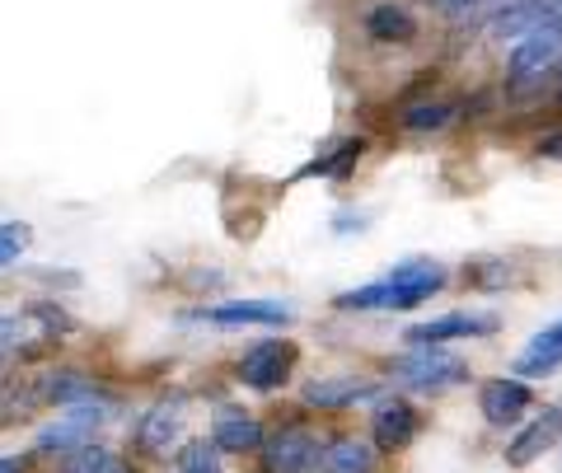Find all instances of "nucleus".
I'll list each match as a JSON object with an SVG mask.
<instances>
[{
    "label": "nucleus",
    "mask_w": 562,
    "mask_h": 473,
    "mask_svg": "<svg viewBox=\"0 0 562 473\" xmlns=\"http://www.w3.org/2000/svg\"><path fill=\"white\" fill-rule=\"evenodd\" d=\"M497 333V314H441V319H427V324H413L403 338L413 347H441V342H454V338H487Z\"/></svg>",
    "instance_id": "7"
},
{
    "label": "nucleus",
    "mask_w": 562,
    "mask_h": 473,
    "mask_svg": "<svg viewBox=\"0 0 562 473\" xmlns=\"http://www.w3.org/2000/svg\"><path fill=\"white\" fill-rule=\"evenodd\" d=\"M371 469H375V450L361 441H338L319 454V473H371Z\"/></svg>",
    "instance_id": "17"
},
{
    "label": "nucleus",
    "mask_w": 562,
    "mask_h": 473,
    "mask_svg": "<svg viewBox=\"0 0 562 473\" xmlns=\"http://www.w3.org/2000/svg\"><path fill=\"white\" fill-rule=\"evenodd\" d=\"M539 150H543V155H562V136H553V142H543Z\"/></svg>",
    "instance_id": "24"
},
{
    "label": "nucleus",
    "mask_w": 562,
    "mask_h": 473,
    "mask_svg": "<svg viewBox=\"0 0 562 473\" xmlns=\"http://www.w3.org/2000/svg\"><path fill=\"white\" fill-rule=\"evenodd\" d=\"M211 446L221 454H244V450H258L262 446V427L254 423L249 413L239 408H221L216 423H211Z\"/></svg>",
    "instance_id": "11"
},
{
    "label": "nucleus",
    "mask_w": 562,
    "mask_h": 473,
    "mask_svg": "<svg viewBox=\"0 0 562 473\" xmlns=\"http://www.w3.org/2000/svg\"><path fill=\"white\" fill-rule=\"evenodd\" d=\"M441 286H446V268H441V262L408 258V262H398L390 277H380V282L342 291L338 309H417L422 301H431Z\"/></svg>",
    "instance_id": "1"
},
{
    "label": "nucleus",
    "mask_w": 562,
    "mask_h": 473,
    "mask_svg": "<svg viewBox=\"0 0 562 473\" xmlns=\"http://www.w3.org/2000/svg\"><path fill=\"white\" fill-rule=\"evenodd\" d=\"M29 244H33V230L24 221H0V272H5L10 262H20Z\"/></svg>",
    "instance_id": "19"
},
{
    "label": "nucleus",
    "mask_w": 562,
    "mask_h": 473,
    "mask_svg": "<svg viewBox=\"0 0 562 473\" xmlns=\"http://www.w3.org/2000/svg\"><path fill=\"white\" fill-rule=\"evenodd\" d=\"M103 408H94V403H76V408H66L57 413V423H47L38 431V450L43 454H70V450H80V446H90L94 441V427L103 423Z\"/></svg>",
    "instance_id": "3"
},
{
    "label": "nucleus",
    "mask_w": 562,
    "mask_h": 473,
    "mask_svg": "<svg viewBox=\"0 0 562 473\" xmlns=\"http://www.w3.org/2000/svg\"><path fill=\"white\" fill-rule=\"evenodd\" d=\"M375 384L371 380H357V375H333V380H314L305 390V403H314V408H347V403L357 398H371Z\"/></svg>",
    "instance_id": "13"
},
{
    "label": "nucleus",
    "mask_w": 562,
    "mask_h": 473,
    "mask_svg": "<svg viewBox=\"0 0 562 473\" xmlns=\"http://www.w3.org/2000/svg\"><path fill=\"white\" fill-rule=\"evenodd\" d=\"M291 365H295V347L291 342H281V338H268V342H258L244 352L239 361V380L249 384V390H281V384L291 380Z\"/></svg>",
    "instance_id": "4"
},
{
    "label": "nucleus",
    "mask_w": 562,
    "mask_h": 473,
    "mask_svg": "<svg viewBox=\"0 0 562 473\" xmlns=\"http://www.w3.org/2000/svg\"><path fill=\"white\" fill-rule=\"evenodd\" d=\"M558 441H562V408H543V417H535V423L512 441V450H506V464H512V469L535 464L539 454L553 450Z\"/></svg>",
    "instance_id": "10"
},
{
    "label": "nucleus",
    "mask_w": 562,
    "mask_h": 473,
    "mask_svg": "<svg viewBox=\"0 0 562 473\" xmlns=\"http://www.w3.org/2000/svg\"><path fill=\"white\" fill-rule=\"evenodd\" d=\"M361 155V142H342L338 146V155H324V160H314V165H305V173H342L351 160Z\"/></svg>",
    "instance_id": "22"
},
{
    "label": "nucleus",
    "mask_w": 562,
    "mask_h": 473,
    "mask_svg": "<svg viewBox=\"0 0 562 473\" xmlns=\"http://www.w3.org/2000/svg\"><path fill=\"white\" fill-rule=\"evenodd\" d=\"M258 450H262V469L268 473H314L319 469V454H324L319 441L301 427L272 436V441H262Z\"/></svg>",
    "instance_id": "5"
},
{
    "label": "nucleus",
    "mask_w": 562,
    "mask_h": 473,
    "mask_svg": "<svg viewBox=\"0 0 562 473\" xmlns=\"http://www.w3.org/2000/svg\"><path fill=\"white\" fill-rule=\"evenodd\" d=\"M530 403H535L530 384L516 380V375L487 380V384H483V394H479V408H483V417H487L492 427H512V423H520V417L530 413Z\"/></svg>",
    "instance_id": "8"
},
{
    "label": "nucleus",
    "mask_w": 562,
    "mask_h": 473,
    "mask_svg": "<svg viewBox=\"0 0 562 473\" xmlns=\"http://www.w3.org/2000/svg\"><path fill=\"white\" fill-rule=\"evenodd\" d=\"M179 469H183V473H225V469H221V450L211 446V441H192V446L183 450Z\"/></svg>",
    "instance_id": "20"
},
{
    "label": "nucleus",
    "mask_w": 562,
    "mask_h": 473,
    "mask_svg": "<svg viewBox=\"0 0 562 473\" xmlns=\"http://www.w3.org/2000/svg\"><path fill=\"white\" fill-rule=\"evenodd\" d=\"M61 473H127V464H122L109 446H94L90 441V446H80V450L66 454Z\"/></svg>",
    "instance_id": "18"
},
{
    "label": "nucleus",
    "mask_w": 562,
    "mask_h": 473,
    "mask_svg": "<svg viewBox=\"0 0 562 473\" xmlns=\"http://www.w3.org/2000/svg\"><path fill=\"white\" fill-rule=\"evenodd\" d=\"M202 319L225 324V328H239V324L281 328V324H291V319H295V309H291L286 301H225V305L202 309Z\"/></svg>",
    "instance_id": "9"
},
{
    "label": "nucleus",
    "mask_w": 562,
    "mask_h": 473,
    "mask_svg": "<svg viewBox=\"0 0 562 473\" xmlns=\"http://www.w3.org/2000/svg\"><path fill=\"white\" fill-rule=\"evenodd\" d=\"M0 473H29V454H0Z\"/></svg>",
    "instance_id": "23"
},
{
    "label": "nucleus",
    "mask_w": 562,
    "mask_h": 473,
    "mask_svg": "<svg viewBox=\"0 0 562 473\" xmlns=\"http://www.w3.org/2000/svg\"><path fill=\"white\" fill-rule=\"evenodd\" d=\"M454 117L450 103H417V109L403 113V127H413V132H427V127H446V122Z\"/></svg>",
    "instance_id": "21"
},
{
    "label": "nucleus",
    "mask_w": 562,
    "mask_h": 473,
    "mask_svg": "<svg viewBox=\"0 0 562 473\" xmlns=\"http://www.w3.org/2000/svg\"><path fill=\"white\" fill-rule=\"evenodd\" d=\"M558 361H562V324L535 333L530 347L516 357V375H549Z\"/></svg>",
    "instance_id": "14"
},
{
    "label": "nucleus",
    "mask_w": 562,
    "mask_h": 473,
    "mask_svg": "<svg viewBox=\"0 0 562 473\" xmlns=\"http://www.w3.org/2000/svg\"><path fill=\"white\" fill-rule=\"evenodd\" d=\"M366 33H371L375 43H408L417 24H413V14L408 10H398V5H375L371 14H366Z\"/></svg>",
    "instance_id": "15"
},
{
    "label": "nucleus",
    "mask_w": 562,
    "mask_h": 473,
    "mask_svg": "<svg viewBox=\"0 0 562 473\" xmlns=\"http://www.w3.org/2000/svg\"><path fill=\"white\" fill-rule=\"evenodd\" d=\"M183 423H188V398H183V394H169V398L155 403V408H150L146 417H140V427H136V446L146 450V454H165L169 446H179Z\"/></svg>",
    "instance_id": "6"
},
{
    "label": "nucleus",
    "mask_w": 562,
    "mask_h": 473,
    "mask_svg": "<svg viewBox=\"0 0 562 473\" xmlns=\"http://www.w3.org/2000/svg\"><path fill=\"white\" fill-rule=\"evenodd\" d=\"M371 431H375L380 450H403V446H413V436H417V413L403 398H390V403H380L375 408Z\"/></svg>",
    "instance_id": "12"
},
{
    "label": "nucleus",
    "mask_w": 562,
    "mask_h": 473,
    "mask_svg": "<svg viewBox=\"0 0 562 473\" xmlns=\"http://www.w3.org/2000/svg\"><path fill=\"white\" fill-rule=\"evenodd\" d=\"M390 375L403 384V390H417V394H441L450 384H460L469 375V365L460 357L441 352V347H413L408 357H398L390 365Z\"/></svg>",
    "instance_id": "2"
},
{
    "label": "nucleus",
    "mask_w": 562,
    "mask_h": 473,
    "mask_svg": "<svg viewBox=\"0 0 562 473\" xmlns=\"http://www.w3.org/2000/svg\"><path fill=\"white\" fill-rule=\"evenodd\" d=\"M43 394L52 403H66V408H76V403H99L103 390L90 380V375H76V371H61V375H47L43 380Z\"/></svg>",
    "instance_id": "16"
}]
</instances>
